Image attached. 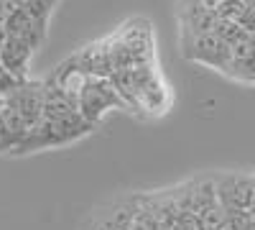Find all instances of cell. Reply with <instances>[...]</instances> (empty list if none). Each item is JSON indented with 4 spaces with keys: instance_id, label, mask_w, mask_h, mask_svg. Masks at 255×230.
Masks as SVG:
<instances>
[{
    "instance_id": "19",
    "label": "cell",
    "mask_w": 255,
    "mask_h": 230,
    "mask_svg": "<svg viewBox=\"0 0 255 230\" xmlns=\"http://www.w3.org/2000/svg\"><path fill=\"white\" fill-rule=\"evenodd\" d=\"M3 108H5V100H0V115H3Z\"/></svg>"
},
{
    "instance_id": "13",
    "label": "cell",
    "mask_w": 255,
    "mask_h": 230,
    "mask_svg": "<svg viewBox=\"0 0 255 230\" xmlns=\"http://www.w3.org/2000/svg\"><path fill=\"white\" fill-rule=\"evenodd\" d=\"M245 10H248L245 0H220V3L215 5V18L240 26V20H243Z\"/></svg>"
},
{
    "instance_id": "16",
    "label": "cell",
    "mask_w": 255,
    "mask_h": 230,
    "mask_svg": "<svg viewBox=\"0 0 255 230\" xmlns=\"http://www.w3.org/2000/svg\"><path fill=\"white\" fill-rule=\"evenodd\" d=\"M13 8H15V0H0V26H3L5 15H8Z\"/></svg>"
},
{
    "instance_id": "18",
    "label": "cell",
    "mask_w": 255,
    "mask_h": 230,
    "mask_svg": "<svg viewBox=\"0 0 255 230\" xmlns=\"http://www.w3.org/2000/svg\"><path fill=\"white\" fill-rule=\"evenodd\" d=\"M3 41H5V31H3V26H0V49H3Z\"/></svg>"
},
{
    "instance_id": "3",
    "label": "cell",
    "mask_w": 255,
    "mask_h": 230,
    "mask_svg": "<svg viewBox=\"0 0 255 230\" xmlns=\"http://www.w3.org/2000/svg\"><path fill=\"white\" fill-rule=\"evenodd\" d=\"M5 105L23 118L28 128L36 125L44 118V82H33V79L23 82L10 97H5Z\"/></svg>"
},
{
    "instance_id": "17",
    "label": "cell",
    "mask_w": 255,
    "mask_h": 230,
    "mask_svg": "<svg viewBox=\"0 0 255 230\" xmlns=\"http://www.w3.org/2000/svg\"><path fill=\"white\" fill-rule=\"evenodd\" d=\"M248 213H250V218H253V223H255V195H253V202H250V210H248Z\"/></svg>"
},
{
    "instance_id": "5",
    "label": "cell",
    "mask_w": 255,
    "mask_h": 230,
    "mask_svg": "<svg viewBox=\"0 0 255 230\" xmlns=\"http://www.w3.org/2000/svg\"><path fill=\"white\" fill-rule=\"evenodd\" d=\"M3 31H5V36L28 44L33 51H38L41 46L46 44V28L41 26V23H36V20H33L23 8H13V10L5 15Z\"/></svg>"
},
{
    "instance_id": "9",
    "label": "cell",
    "mask_w": 255,
    "mask_h": 230,
    "mask_svg": "<svg viewBox=\"0 0 255 230\" xmlns=\"http://www.w3.org/2000/svg\"><path fill=\"white\" fill-rule=\"evenodd\" d=\"M28 133V123L20 118L13 108H3V115H0V154H13L20 141Z\"/></svg>"
},
{
    "instance_id": "2",
    "label": "cell",
    "mask_w": 255,
    "mask_h": 230,
    "mask_svg": "<svg viewBox=\"0 0 255 230\" xmlns=\"http://www.w3.org/2000/svg\"><path fill=\"white\" fill-rule=\"evenodd\" d=\"M215 195L225 213H248L255 195V177L222 174L215 179Z\"/></svg>"
},
{
    "instance_id": "11",
    "label": "cell",
    "mask_w": 255,
    "mask_h": 230,
    "mask_svg": "<svg viewBox=\"0 0 255 230\" xmlns=\"http://www.w3.org/2000/svg\"><path fill=\"white\" fill-rule=\"evenodd\" d=\"M56 5H59V0H15V8H23L44 28L49 26V18L56 10Z\"/></svg>"
},
{
    "instance_id": "1",
    "label": "cell",
    "mask_w": 255,
    "mask_h": 230,
    "mask_svg": "<svg viewBox=\"0 0 255 230\" xmlns=\"http://www.w3.org/2000/svg\"><path fill=\"white\" fill-rule=\"evenodd\" d=\"M118 105H125V100L120 97L118 87L105 77H87V82L82 85L77 95L79 115L92 125L100 120L102 113H108L110 108H118Z\"/></svg>"
},
{
    "instance_id": "8",
    "label": "cell",
    "mask_w": 255,
    "mask_h": 230,
    "mask_svg": "<svg viewBox=\"0 0 255 230\" xmlns=\"http://www.w3.org/2000/svg\"><path fill=\"white\" fill-rule=\"evenodd\" d=\"M138 205V195L115 200L105 207V213L95 215L92 220V230H128V223H130V215Z\"/></svg>"
},
{
    "instance_id": "15",
    "label": "cell",
    "mask_w": 255,
    "mask_h": 230,
    "mask_svg": "<svg viewBox=\"0 0 255 230\" xmlns=\"http://www.w3.org/2000/svg\"><path fill=\"white\" fill-rule=\"evenodd\" d=\"M225 230H255V223L250 213H227Z\"/></svg>"
},
{
    "instance_id": "14",
    "label": "cell",
    "mask_w": 255,
    "mask_h": 230,
    "mask_svg": "<svg viewBox=\"0 0 255 230\" xmlns=\"http://www.w3.org/2000/svg\"><path fill=\"white\" fill-rule=\"evenodd\" d=\"M28 82V79H26ZM20 85H23V79H18V77H13L3 64H0V100H5V97H10Z\"/></svg>"
},
{
    "instance_id": "12",
    "label": "cell",
    "mask_w": 255,
    "mask_h": 230,
    "mask_svg": "<svg viewBox=\"0 0 255 230\" xmlns=\"http://www.w3.org/2000/svg\"><path fill=\"white\" fill-rule=\"evenodd\" d=\"M128 230H163V225L158 223V218H156L151 210H145V207H143L140 195H138L135 210H133V215H130V223H128Z\"/></svg>"
},
{
    "instance_id": "4",
    "label": "cell",
    "mask_w": 255,
    "mask_h": 230,
    "mask_svg": "<svg viewBox=\"0 0 255 230\" xmlns=\"http://www.w3.org/2000/svg\"><path fill=\"white\" fill-rule=\"evenodd\" d=\"M184 56L199 61V64H207V67H215V69L225 72L227 56H230V46L209 31V33L189 38V44H184Z\"/></svg>"
},
{
    "instance_id": "7",
    "label": "cell",
    "mask_w": 255,
    "mask_h": 230,
    "mask_svg": "<svg viewBox=\"0 0 255 230\" xmlns=\"http://www.w3.org/2000/svg\"><path fill=\"white\" fill-rule=\"evenodd\" d=\"M33 54H36V51H33L28 44L5 36L3 49H0V64H3L13 77H18V79L26 82V79H28V72H31V59H33Z\"/></svg>"
},
{
    "instance_id": "6",
    "label": "cell",
    "mask_w": 255,
    "mask_h": 230,
    "mask_svg": "<svg viewBox=\"0 0 255 230\" xmlns=\"http://www.w3.org/2000/svg\"><path fill=\"white\" fill-rule=\"evenodd\" d=\"M225 74L235 77L240 82H255V38L250 33L230 46Z\"/></svg>"
},
{
    "instance_id": "10",
    "label": "cell",
    "mask_w": 255,
    "mask_h": 230,
    "mask_svg": "<svg viewBox=\"0 0 255 230\" xmlns=\"http://www.w3.org/2000/svg\"><path fill=\"white\" fill-rule=\"evenodd\" d=\"M191 218H194V230H225V223H227V213L222 210L220 202L204 207V210H199Z\"/></svg>"
}]
</instances>
